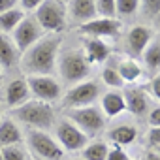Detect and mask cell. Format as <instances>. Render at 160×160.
I'll list each match as a JSON object with an SVG mask.
<instances>
[{
  "mask_svg": "<svg viewBox=\"0 0 160 160\" xmlns=\"http://www.w3.org/2000/svg\"><path fill=\"white\" fill-rule=\"evenodd\" d=\"M62 45V34H45L30 49L21 55L19 68L28 75H53Z\"/></svg>",
  "mask_w": 160,
  "mask_h": 160,
  "instance_id": "1",
  "label": "cell"
},
{
  "mask_svg": "<svg viewBox=\"0 0 160 160\" xmlns=\"http://www.w3.org/2000/svg\"><path fill=\"white\" fill-rule=\"evenodd\" d=\"M12 113H13L15 122H23L30 130L49 132V130H53V126L57 122V111H55L53 104L32 100V98L27 104H23L21 108L13 109Z\"/></svg>",
  "mask_w": 160,
  "mask_h": 160,
  "instance_id": "2",
  "label": "cell"
},
{
  "mask_svg": "<svg viewBox=\"0 0 160 160\" xmlns=\"http://www.w3.org/2000/svg\"><path fill=\"white\" fill-rule=\"evenodd\" d=\"M60 79L68 85H77L83 83L91 77L92 73V66L87 62L85 55L81 53V49H66L62 53H58L57 58V70H55Z\"/></svg>",
  "mask_w": 160,
  "mask_h": 160,
  "instance_id": "3",
  "label": "cell"
},
{
  "mask_svg": "<svg viewBox=\"0 0 160 160\" xmlns=\"http://www.w3.org/2000/svg\"><path fill=\"white\" fill-rule=\"evenodd\" d=\"M34 19L42 27L45 34H62L68 17H66V2L62 0H42L40 8L34 12Z\"/></svg>",
  "mask_w": 160,
  "mask_h": 160,
  "instance_id": "4",
  "label": "cell"
},
{
  "mask_svg": "<svg viewBox=\"0 0 160 160\" xmlns=\"http://www.w3.org/2000/svg\"><path fill=\"white\" fill-rule=\"evenodd\" d=\"M23 139L28 145L27 151H30L36 160H64V149L49 132L28 130Z\"/></svg>",
  "mask_w": 160,
  "mask_h": 160,
  "instance_id": "5",
  "label": "cell"
},
{
  "mask_svg": "<svg viewBox=\"0 0 160 160\" xmlns=\"http://www.w3.org/2000/svg\"><path fill=\"white\" fill-rule=\"evenodd\" d=\"M102 96V87L94 79H87L83 83H77L70 87L62 94V106L66 109H77V108H87L94 106V102Z\"/></svg>",
  "mask_w": 160,
  "mask_h": 160,
  "instance_id": "6",
  "label": "cell"
},
{
  "mask_svg": "<svg viewBox=\"0 0 160 160\" xmlns=\"http://www.w3.org/2000/svg\"><path fill=\"white\" fill-rule=\"evenodd\" d=\"M66 119L72 121L87 138H92V136L100 134L106 128V121H108L98 106H87V108L70 109V115Z\"/></svg>",
  "mask_w": 160,
  "mask_h": 160,
  "instance_id": "7",
  "label": "cell"
},
{
  "mask_svg": "<svg viewBox=\"0 0 160 160\" xmlns=\"http://www.w3.org/2000/svg\"><path fill=\"white\" fill-rule=\"evenodd\" d=\"M25 81H27L28 92H30V96H34V100L53 104L62 98V87L55 75H28V77H25Z\"/></svg>",
  "mask_w": 160,
  "mask_h": 160,
  "instance_id": "8",
  "label": "cell"
},
{
  "mask_svg": "<svg viewBox=\"0 0 160 160\" xmlns=\"http://www.w3.org/2000/svg\"><path fill=\"white\" fill-rule=\"evenodd\" d=\"M53 132H55V139L64 149V152L66 151H70V152L81 151L89 143V138L68 119H57V122L53 126Z\"/></svg>",
  "mask_w": 160,
  "mask_h": 160,
  "instance_id": "9",
  "label": "cell"
},
{
  "mask_svg": "<svg viewBox=\"0 0 160 160\" xmlns=\"http://www.w3.org/2000/svg\"><path fill=\"white\" fill-rule=\"evenodd\" d=\"M45 36V32L42 30V27L38 25V21L34 19V15H25V19L19 23V27L12 32V42L15 43L17 51L23 55L27 49H30L36 42H40Z\"/></svg>",
  "mask_w": 160,
  "mask_h": 160,
  "instance_id": "10",
  "label": "cell"
},
{
  "mask_svg": "<svg viewBox=\"0 0 160 160\" xmlns=\"http://www.w3.org/2000/svg\"><path fill=\"white\" fill-rule=\"evenodd\" d=\"M122 23L119 19H92L81 27H77V32L83 34L85 38H96V40H104V38H115L121 34Z\"/></svg>",
  "mask_w": 160,
  "mask_h": 160,
  "instance_id": "11",
  "label": "cell"
},
{
  "mask_svg": "<svg viewBox=\"0 0 160 160\" xmlns=\"http://www.w3.org/2000/svg\"><path fill=\"white\" fill-rule=\"evenodd\" d=\"M151 42H152V30L145 25H134L124 34V49L130 58L141 57Z\"/></svg>",
  "mask_w": 160,
  "mask_h": 160,
  "instance_id": "12",
  "label": "cell"
},
{
  "mask_svg": "<svg viewBox=\"0 0 160 160\" xmlns=\"http://www.w3.org/2000/svg\"><path fill=\"white\" fill-rule=\"evenodd\" d=\"M30 100V92H28V85L23 77H15L2 87V104L8 109H17L23 104H27Z\"/></svg>",
  "mask_w": 160,
  "mask_h": 160,
  "instance_id": "13",
  "label": "cell"
},
{
  "mask_svg": "<svg viewBox=\"0 0 160 160\" xmlns=\"http://www.w3.org/2000/svg\"><path fill=\"white\" fill-rule=\"evenodd\" d=\"M66 17L68 23H75L77 27L96 19L94 0H70V2H66Z\"/></svg>",
  "mask_w": 160,
  "mask_h": 160,
  "instance_id": "14",
  "label": "cell"
},
{
  "mask_svg": "<svg viewBox=\"0 0 160 160\" xmlns=\"http://www.w3.org/2000/svg\"><path fill=\"white\" fill-rule=\"evenodd\" d=\"M122 98H124L126 111H130L134 117H147V113H149V94L145 92V89L128 87V89L122 91Z\"/></svg>",
  "mask_w": 160,
  "mask_h": 160,
  "instance_id": "15",
  "label": "cell"
},
{
  "mask_svg": "<svg viewBox=\"0 0 160 160\" xmlns=\"http://www.w3.org/2000/svg\"><path fill=\"white\" fill-rule=\"evenodd\" d=\"M81 53L85 55L87 62L91 66L104 64L109 55H111V45L106 40H96V38H85L81 45Z\"/></svg>",
  "mask_w": 160,
  "mask_h": 160,
  "instance_id": "16",
  "label": "cell"
},
{
  "mask_svg": "<svg viewBox=\"0 0 160 160\" xmlns=\"http://www.w3.org/2000/svg\"><path fill=\"white\" fill-rule=\"evenodd\" d=\"M100 111L106 119H115L126 111L122 91H108L100 96Z\"/></svg>",
  "mask_w": 160,
  "mask_h": 160,
  "instance_id": "17",
  "label": "cell"
},
{
  "mask_svg": "<svg viewBox=\"0 0 160 160\" xmlns=\"http://www.w3.org/2000/svg\"><path fill=\"white\" fill-rule=\"evenodd\" d=\"M19 60H21V53L17 51V47L12 42V38L0 32V68L2 70L4 68L6 70L17 68Z\"/></svg>",
  "mask_w": 160,
  "mask_h": 160,
  "instance_id": "18",
  "label": "cell"
},
{
  "mask_svg": "<svg viewBox=\"0 0 160 160\" xmlns=\"http://www.w3.org/2000/svg\"><path fill=\"white\" fill-rule=\"evenodd\" d=\"M19 143H23V132L19 124L13 119H2L0 121V149Z\"/></svg>",
  "mask_w": 160,
  "mask_h": 160,
  "instance_id": "19",
  "label": "cell"
},
{
  "mask_svg": "<svg viewBox=\"0 0 160 160\" xmlns=\"http://www.w3.org/2000/svg\"><path fill=\"white\" fill-rule=\"evenodd\" d=\"M138 138V128L134 124H117L108 132V139L115 145V147H124L134 143Z\"/></svg>",
  "mask_w": 160,
  "mask_h": 160,
  "instance_id": "20",
  "label": "cell"
},
{
  "mask_svg": "<svg viewBox=\"0 0 160 160\" xmlns=\"http://www.w3.org/2000/svg\"><path fill=\"white\" fill-rule=\"evenodd\" d=\"M115 68H117V72H119V75H121L124 85L126 83H136L138 79L141 77V73H143V66L136 58H130V57L121 58Z\"/></svg>",
  "mask_w": 160,
  "mask_h": 160,
  "instance_id": "21",
  "label": "cell"
},
{
  "mask_svg": "<svg viewBox=\"0 0 160 160\" xmlns=\"http://www.w3.org/2000/svg\"><path fill=\"white\" fill-rule=\"evenodd\" d=\"M141 58H143V66L152 75L160 73V40H152L147 45V49L143 51Z\"/></svg>",
  "mask_w": 160,
  "mask_h": 160,
  "instance_id": "22",
  "label": "cell"
},
{
  "mask_svg": "<svg viewBox=\"0 0 160 160\" xmlns=\"http://www.w3.org/2000/svg\"><path fill=\"white\" fill-rule=\"evenodd\" d=\"M25 19V13L19 10V8H13L6 13L0 15V32L6 34V36H12V32L19 27V23Z\"/></svg>",
  "mask_w": 160,
  "mask_h": 160,
  "instance_id": "23",
  "label": "cell"
},
{
  "mask_svg": "<svg viewBox=\"0 0 160 160\" xmlns=\"http://www.w3.org/2000/svg\"><path fill=\"white\" fill-rule=\"evenodd\" d=\"M109 151V145L106 141H91L81 149V158L83 160H106Z\"/></svg>",
  "mask_w": 160,
  "mask_h": 160,
  "instance_id": "24",
  "label": "cell"
},
{
  "mask_svg": "<svg viewBox=\"0 0 160 160\" xmlns=\"http://www.w3.org/2000/svg\"><path fill=\"white\" fill-rule=\"evenodd\" d=\"M138 13L147 21H156L160 17V0H141Z\"/></svg>",
  "mask_w": 160,
  "mask_h": 160,
  "instance_id": "25",
  "label": "cell"
},
{
  "mask_svg": "<svg viewBox=\"0 0 160 160\" xmlns=\"http://www.w3.org/2000/svg\"><path fill=\"white\" fill-rule=\"evenodd\" d=\"M115 10H117V19H130L138 13L139 10V0H115Z\"/></svg>",
  "mask_w": 160,
  "mask_h": 160,
  "instance_id": "26",
  "label": "cell"
},
{
  "mask_svg": "<svg viewBox=\"0 0 160 160\" xmlns=\"http://www.w3.org/2000/svg\"><path fill=\"white\" fill-rule=\"evenodd\" d=\"M102 81L108 87H111V91H117V89H122L124 87V83H122V79H121L117 68L111 66V64L104 66V70H102Z\"/></svg>",
  "mask_w": 160,
  "mask_h": 160,
  "instance_id": "27",
  "label": "cell"
},
{
  "mask_svg": "<svg viewBox=\"0 0 160 160\" xmlns=\"http://www.w3.org/2000/svg\"><path fill=\"white\" fill-rule=\"evenodd\" d=\"M2 160H30V156H28L27 147L19 143V145L2 147Z\"/></svg>",
  "mask_w": 160,
  "mask_h": 160,
  "instance_id": "28",
  "label": "cell"
},
{
  "mask_svg": "<svg viewBox=\"0 0 160 160\" xmlns=\"http://www.w3.org/2000/svg\"><path fill=\"white\" fill-rule=\"evenodd\" d=\"M96 6V17L100 19H117L115 0H94Z\"/></svg>",
  "mask_w": 160,
  "mask_h": 160,
  "instance_id": "29",
  "label": "cell"
},
{
  "mask_svg": "<svg viewBox=\"0 0 160 160\" xmlns=\"http://www.w3.org/2000/svg\"><path fill=\"white\" fill-rule=\"evenodd\" d=\"M42 0H17V8L25 13V15H34V12L40 8Z\"/></svg>",
  "mask_w": 160,
  "mask_h": 160,
  "instance_id": "30",
  "label": "cell"
},
{
  "mask_svg": "<svg viewBox=\"0 0 160 160\" xmlns=\"http://www.w3.org/2000/svg\"><path fill=\"white\" fill-rule=\"evenodd\" d=\"M147 145L152 147V151H156L160 147V128H149V132H147Z\"/></svg>",
  "mask_w": 160,
  "mask_h": 160,
  "instance_id": "31",
  "label": "cell"
},
{
  "mask_svg": "<svg viewBox=\"0 0 160 160\" xmlns=\"http://www.w3.org/2000/svg\"><path fill=\"white\" fill-rule=\"evenodd\" d=\"M106 160H130V156L126 154V151L122 147H109Z\"/></svg>",
  "mask_w": 160,
  "mask_h": 160,
  "instance_id": "32",
  "label": "cell"
},
{
  "mask_svg": "<svg viewBox=\"0 0 160 160\" xmlns=\"http://www.w3.org/2000/svg\"><path fill=\"white\" fill-rule=\"evenodd\" d=\"M147 122H149L151 128H160V106L149 109V113H147Z\"/></svg>",
  "mask_w": 160,
  "mask_h": 160,
  "instance_id": "33",
  "label": "cell"
},
{
  "mask_svg": "<svg viewBox=\"0 0 160 160\" xmlns=\"http://www.w3.org/2000/svg\"><path fill=\"white\" fill-rule=\"evenodd\" d=\"M149 89H151V94H152V96L160 102V73L152 75L151 83H149Z\"/></svg>",
  "mask_w": 160,
  "mask_h": 160,
  "instance_id": "34",
  "label": "cell"
},
{
  "mask_svg": "<svg viewBox=\"0 0 160 160\" xmlns=\"http://www.w3.org/2000/svg\"><path fill=\"white\" fill-rule=\"evenodd\" d=\"M17 8V0H0V15Z\"/></svg>",
  "mask_w": 160,
  "mask_h": 160,
  "instance_id": "35",
  "label": "cell"
},
{
  "mask_svg": "<svg viewBox=\"0 0 160 160\" xmlns=\"http://www.w3.org/2000/svg\"><path fill=\"white\" fill-rule=\"evenodd\" d=\"M143 160H160V154L156 152V151H152V149H149L145 154H143Z\"/></svg>",
  "mask_w": 160,
  "mask_h": 160,
  "instance_id": "36",
  "label": "cell"
},
{
  "mask_svg": "<svg viewBox=\"0 0 160 160\" xmlns=\"http://www.w3.org/2000/svg\"><path fill=\"white\" fill-rule=\"evenodd\" d=\"M2 79H4V70L0 68V89H2Z\"/></svg>",
  "mask_w": 160,
  "mask_h": 160,
  "instance_id": "37",
  "label": "cell"
},
{
  "mask_svg": "<svg viewBox=\"0 0 160 160\" xmlns=\"http://www.w3.org/2000/svg\"><path fill=\"white\" fill-rule=\"evenodd\" d=\"M154 23H156V27H158V30H160V17H158V19H156Z\"/></svg>",
  "mask_w": 160,
  "mask_h": 160,
  "instance_id": "38",
  "label": "cell"
},
{
  "mask_svg": "<svg viewBox=\"0 0 160 160\" xmlns=\"http://www.w3.org/2000/svg\"><path fill=\"white\" fill-rule=\"evenodd\" d=\"M0 121H2V106H0Z\"/></svg>",
  "mask_w": 160,
  "mask_h": 160,
  "instance_id": "39",
  "label": "cell"
},
{
  "mask_svg": "<svg viewBox=\"0 0 160 160\" xmlns=\"http://www.w3.org/2000/svg\"><path fill=\"white\" fill-rule=\"evenodd\" d=\"M70 160H83V158H70Z\"/></svg>",
  "mask_w": 160,
  "mask_h": 160,
  "instance_id": "40",
  "label": "cell"
},
{
  "mask_svg": "<svg viewBox=\"0 0 160 160\" xmlns=\"http://www.w3.org/2000/svg\"><path fill=\"white\" fill-rule=\"evenodd\" d=\"M0 160H2V149H0Z\"/></svg>",
  "mask_w": 160,
  "mask_h": 160,
  "instance_id": "41",
  "label": "cell"
},
{
  "mask_svg": "<svg viewBox=\"0 0 160 160\" xmlns=\"http://www.w3.org/2000/svg\"><path fill=\"white\" fill-rule=\"evenodd\" d=\"M156 152H158V154H160V147H158V149H156Z\"/></svg>",
  "mask_w": 160,
  "mask_h": 160,
  "instance_id": "42",
  "label": "cell"
}]
</instances>
